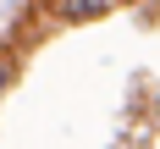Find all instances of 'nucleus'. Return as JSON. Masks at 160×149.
Wrapping results in <instances>:
<instances>
[{
	"mask_svg": "<svg viewBox=\"0 0 160 149\" xmlns=\"http://www.w3.org/2000/svg\"><path fill=\"white\" fill-rule=\"evenodd\" d=\"M99 11H111V0H61L66 22H83V17H99Z\"/></svg>",
	"mask_w": 160,
	"mask_h": 149,
	"instance_id": "nucleus-1",
	"label": "nucleus"
},
{
	"mask_svg": "<svg viewBox=\"0 0 160 149\" xmlns=\"http://www.w3.org/2000/svg\"><path fill=\"white\" fill-rule=\"evenodd\" d=\"M0 88H6V66H0Z\"/></svg>",
	"mask_w": 160,
	"mask_h": 149,
	"instance_id": "nucleus-2",
	"label": "nucleus"
}]
</instances>
